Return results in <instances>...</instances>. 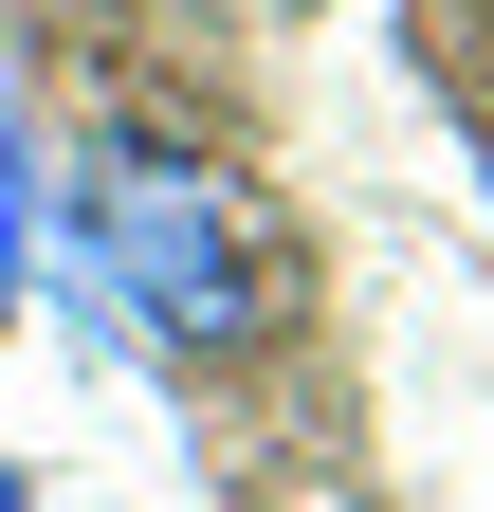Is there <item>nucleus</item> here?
Here are the masks:
<instances>
[{"instance_id": "nucleus-2", "label": "nucleus", "mask_w": 494, "mask_h": 512, "mask_svg": "<svg viewBox=\"0 0 494 512\" xmlns=\"http://www.w3.org/2000/svg\"><path fill=\"white\" fill-rule=\"evenodd\" d=\"M19 275H37V147H19V110H0V330H19Z\"/></svg>"}, {"instance_id": "nucleus-1", "label": "nucleus", "mask_w": 494, "mask_h": 512, "mask_svg": "<svg viewBox=\"0 0 494 512\" xmlns=\"http://www.w3.org/2000/svg\"><path fill=\"white\" fill-rule=\"evenodd\" d=\"M74 275H92V311L129 348H238L257 330V293H275V256H257V220H238V183L202 165V147H147V128H110V147L74 165Z\"/></svg>"}, {"instance_id": "nucleus-3", "label": "nucleus", "mask_w": 494, "mask_h": 512, "mask_svg": "<svg viewBox=\"0 0 494 512\" xmlns=\"http://www.w3.org/2000/svg\"><path fill=\"white\" fill-rule=\"evenodd\" d=\"M0 512H37V476H19V458H0Z\"/></svg>"}]
</instances>
